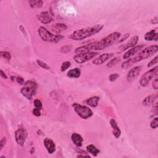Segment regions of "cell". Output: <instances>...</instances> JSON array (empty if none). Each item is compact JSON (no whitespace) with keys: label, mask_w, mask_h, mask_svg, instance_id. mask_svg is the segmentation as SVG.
<instances>
[{"label":"cell","mask_w":158,"mask_h":158,"mask_svg":"<svg viewBox=\"0 0 158 158\" xmlns=\"http://www.w3.org/2000/svg\"><path fill=\"white\" fill-rule=\"evenodd\" d=\"M121 36V33L119 32H113L109 34L104 39L99 41H96L88 45H84L76 48L75 53L76 54L93 52V51H101L107 47L111 46L117 41Z\"/></svg>","instance_id":"1"},{"label":"cell","mask_w":158,"mask_h":158,"mask_svg":"<svg viewBox=\"0 0 158 158\" xmlns=\"http://www.w3.org/2000/svg\"><path fill=\"white\" fill-rule=\"evenodd\" d=\"M157 50H158V47L157 45H156L145 48L138 53L137 56L133 57V58H131L126 60L125 62H124L122 64V68L124 69H127L130 67H131L133 64H135L138 62L141 61L142 60L149 58L154 54L157 53Z\"/></svg>","instance_id":"2"},{"label":"cell","mask_w":158,"mask_h":158,"mask_svg":"<svg viewBox=\"0 0 158 158\" xmlns=\"http://www.w3.org/2000/svg\"><path fill=\"white\" fill-rule=\"evenodd\" d=\"M103 27L104 26L102 24H96L92 27L81 29L72 33L69 36V38L76 41L83 40L91 36L99 33L102 30Z\"/></svg>","instance_id":"3"},{"label":"cell","mask_w":158,"mask_h":158,"mask_svg":"<svg viewBox=\"0 0 158 158\" xmlns=\"http://www.w3.org/2000/svg\"><path fill=\"white\" fill-rule=\"evenodd\" d=\"M38 32L40 38L45 42L56 43L61 40L64 36L61 35H54L47 30L44 27H40L38 29Z\"/></svg>","instance_id":"4"},{"label":"cell","mask_w":158,"mask_h":158,"mask_svg":"<svg viewBox=\"0 0 158 158\" xmlns=\"http://www.w3.org/2000/svg\"><path fill=\"white\" fill-rule=\"evenodd\" d=\"M37 88V85L35 82L32 80H28L24 83V86L21 88L20 92L27 99L31 100L32 97L36 94Z\"/></svg>","instance_id":"5"},{"label":"cell","mask_w":158,"mask_h":158,"mask_svg":"<svg viewBox=\"0 0 158 158\" xmlns=\"http://www.w3.org/2000/svg\"><path fill=\"white\" fill-rule=\"evenodd\" d=\"M73 107L74 108L76 113L83 119H87L91 117L93 113L91 109L86 106H83L78 103H74L72 104Z\"/></svg>","instance_id":"6"},{"label":"cell","mask_w":158,"mask_h":158,"mask_svg":"<svg viewBox=\"0 0 158 158\" xmlns=\"http://www.w3.org/2000/svg\"><path fill=\"white\" fill-rule=\"evenodd\" d=\"M157 70H158V67L156 66L153 69H151L148 71L144 73L140 80V85L143 87L148 86L150 84V82L152 80V79H154V77L157 76Z\"/></svg>","instance_id":"7"},{"label":"cell","mask_w":158,"mask_h":158,"mask_svg":"<svg viewBox=\"0 0 158 158\" xmlns=\"http://www.w3.org/2000/svg\"><path fill=\"white\" fill-rule=\"evenodd\" d=\"M28 136V132L22 125L20 126L15 133V138L17 143L23 146Z\"/></svg>","instance_id":"8"},{"label":"cell","mask_w":158,"mask_h":158,"mask_svg":"<svg viewBox=\"0 0 158 158\" xmlns=\"http://www.w3.org/2000/svg\"><path fill=\"white\" fill-rule=\"evenodd\" d=\"M98 54H99V53L97 52H90L87 53L76 54L73 57V59H74L76 63L79 64H82L88 61V60L94 58Z\"/></svg>","instance_id":"9"},{"label":"cell","mask_w":158,"mask_h":158,"mask_svg":"<svg viewBox=\"0 0 158 158\" xmlns=\"http://www.w3.org/2000/svg\"><path fill=\"white\" fill-rule=\"evenodd\" d=\"M141 70V66H136L130 69L128 72L127 76V82H132L133 80H134L138 76Z\"/></svg>","instance_id":"10"},{"label":"cell","mask_w":158,"mask_h":158,"mask_svg":"<svg viewBox=\"0 0 158 158\" xmlns=\"http://www.w3.org/2000/svg\"><path fill=\"white\" fill-rule=\"evenodd\" d=\"M139 40V36H134L133 37H132L129 42L125 43V44L121 45L119 47V49L121 51H123L125 50H127L129 48H132L133 47H134L138 43Z\"/></svg>","instance_id":"11"},{"label":"cell","mask_w":158,"mask_h":158,"mask_svg":"<svg viewBox=\"0 0 158 158\" xmlns=\"http://www.w3.org/2000/svg\"><path fill=\"white\" fill-rule=\"evenodd\" d=\"M36 18L43 24H49L53 21L52 16L48 12H42L36 16Z\"/></svg>","instance_id":"12"},{"label":"cell","mask_w":158,"mask_h":158,"mask_svg":"<svg viewBox=\"0 0 158 158\" xmlns=\"http://www.w3.org/2000/svg\"><path fill=\"white\" fill-rule=\"evenodd\" d=\"M114 56L113 53H104L100 55L98 57L94 59L93 60V64L94 65H101L106 62L107 60L111 59Z\"/></svg>","instance_id":"13"},{"label":"cell","mask_w":158,"mask_h":158,"mask_svg":"<svg viewBox=\"0 0 158 158\" xmlns=\"http://www.w3.org/2000/svg\"><path fill=\"white\" fill-rule=\"evenodd\" d=\"M144 47V45H140L138 46H135L134 47L132 48L131 49H130L124 54L123 58L124 59H127L130 58L132 56H134L136 53H137L138 51L141 50Z\"/></svg>","instance_id":"14"},{"label":"cell","mask_w":158,"mask_h":158,"mask_svg":"<svg viewBox=\"0 0 158 158\" xmlns=\"http://www.w3.org/2000/svg\"><path fill=\"white\" fill-rule=\"evenodd\" d=\"M44 146L47 150L48 153L53 154L56 151V144L50 138H46L43 141Z\"/></svg>","instance_id":"15"},{"label":"cell","mask_w":158,"mask_h":158,"mask_svg":"<svg viewBox=\"0 0 158 158\" xmlns=\"http://www.w3.org/2000/svg\"><path fill=\"white\" fill-rule=\"evenodd\" d=\"M156 29H153L151 31L147 32L144 35V40L147 41H157L158 40V33Z\"/></svg>","instance_id":"16"},{"label":"cell","mask_w":158,"mask_h":158,"mask_svg":"<svg viewBox=\"0 0 158 158\" xmlns=\"http://www.w3.org/2000/svg\"><path fill=\"white\" fill-rule=\"evenodd\" d=\"M110 125L113 129V133L116 138H119L121 135V130L119 127L115 119H112L110 120Z\"/></svg>","instance_id":"17"},{"label":"cell","mask_w":158,"mask_h":158,"mask_svg":"<svg viewBox=\"0 0 158 158\" xmlns=\"http://www.w3.org/2000/svg\"><path fill=\"white\" fill-rule=\"evenodd\" d=\"M71 139L72 142L74 143L77 147H81L82 144H83V139L82 138V137L78 134L77 133H74L71 136Z\"/></svg>","instance_id":"18"},{"label":"cell","mask_w":158,"mask_h":158,"mask_svg":"<svg viewBox=\"0 0 158 158\" xmlns=\"http://www.w3.org/2000/svg\"><path fill=\"white\" fill-rule=\"evenodd\" d=\"M157 94H150L147 97H146L144 100L143 101V105L145 106H149L152 104H153L155 102V101L157 100Z\"/></svg>","instance_id":"19"},{"label":"cell","mask_w":158,"mask_h":158,"mask_svg":"<svg viewBox=\"0 0 158 158\" xmlns=\"http://www.w3.org/2000/svg\"><path fill=\"white\" fill-rule=\"evenodd\" d=\"M100 100V98L98 96H92L90 98H88L85 103L88 106L92 107H96L98 105V101Z\"/></svg>","instance_id":"20"},{"label":"cell","mask_w":158,"mask_h":158,"mask_svg":"<svg viewBox=\"0 0 158 158\" xmlns=\"http://www.w3.org/2000/svg\"><path fill=\"white\" fill-rule=\"evenodd\" d=\"M81 71L79 68H74L67 72V77L69 78H79L80 76Z\"/></svg>","instance_id":"21"},{"label":"cell","mask_w":158,"mask_h":158,"mask_svg":"<svg viewBox=\"0 0 158 158\" xmlns=\"http://www.w3.org/2000/svg\"><path fill=\"white\" fill-rule=\"evenodd\" d=\"M87 151L93 156H96L100 153V151L93 144H89L87 147Z\"/></svg>","instance_id":"22"},{"label":"cell","mask_w":158,"mask_h":158,"mask_svg":"<svg viewBox=\"0 0 158 158\" xmlns=\"http://www.w3.org/2000/svg\"><path fill=\"white\" fill-rule=\"evenodd\" d=\"M29 3L30 7L33 9H39L43 6V2L41 0H30Z\"/></svg>","instance_id":"23"},{"label":"cell","mask_w":158,"mask_h":158,"mask_svg":"<svg viewBox=\"0 0 158 158\" xmlns=\"http://www.w3.org/2000/svg\"><path fill=\"white\" fill-rule=\"evenodd\" d=\"M67 26L64 23H56L53 26V30L57 33H60L61 32L66 30Z\"/></svg>","instance_id":"24"},{"label":"cell","mask_w":158,"mask_h":158,"mask_svg":"<svg viewBox=\"0 0 158 158\" xmlns=\"http://www.w3.org/2000/svg\"><path fill=\"white\" fill-rule=\"evenodd\" d=\"M120 57H115L113 59H111L107 64V67L108 68H111L116 66L117 63H119L120 61Z\"/></svg>","instance_id":"25"},{"label":"cell","mask_w":158,"mask_h":158,"mask_svg":"<svg viewBox=\"0 0 158 158\" xmlns=\"http://www.w3.org/2000/svg\"><path fill=\"white\" fill-rule=\"evenodd\" d=\"M0 56L2 59L7 60V61H9L11 59V54L8 51H1L0 52Z\"/></svg>","instance_id":"26"},{"label":"cell","mask_w":158,"mask_h":158,"mask_svg":"<svg viewBox=\"0 0 158 158\" xmlns=\"http://www.w3.org/2000/svg\"><path fill=\"white\" fill-rule=\"evenodd\" d=\"M36 63H37V64H38V65L39 66L42 67V68H43L45 69H46V70H50V67L48 66L46 63H44L43 61H42V60H39V59L36 60Z\"/></svg>","instance_id":"27"},{"label":"cell","mask_w":158,"mask_h":158,"mask_svg":"<svg viewBox=\"0 0 158 158\" xmlns=\"http://www.w3.org/2000/svg\"><path fill=\"white\" fill-rule=\"evenodd\" d=\"M70 66H71L70 62H69V61H65V62L62 63L61 66H60V70H61V72H64L69 67H70Z\"/></svg>","instance_id":"28"},{"label":"cell","mask_w":158,"mask_h":158,"mask_svg":"<svg viewBox=\"0 0 158 158\" xmlns=\"http://www.w3.org/2000/svg\"><path fill=\"white\" fill-rule=\"evenodd\" d=\"M33 104H34V106L35 107V108L39 109H40V110H42L43 108V104H42V101L40 100H38V99L35 100Z\"/></svg>","instance_id":"29"},{"label":"cell","mask_w":158,"mask_h":158,"mask_svg":"<svg viewBox=\"0 0 158 158\" xmlns=\"http://www.w3.org/2000/svg\"><path fill=\"white\" fill-rule=\"evenodd\" d=\"M158 126V118L157 117H155L153 119V120L151 121V123H150V127L153 129H155Z\"/></svg>","instance_id":"30"},{"label":"cell","mask_w":158,"mask_h":158,"mask_svg":"<svg viewBox=\"0 0 158 158\" xmlns=\"http://www.w3.org/2000/svg\"><path fill=\"white\" fill-rule=\"evenodd\" d=\"M157 61H158V57H157V56H156L154 59H153L151 60H150L147 65V67H152L153 65L156 64L157 63Z\"/></svg>","instance_id":"31"},{"label":"cell","mask_w":158,"mask_h":158,"mask_svg":"<svg viewBox=\"0 0 158 158\" xmlns=\"http://www.w3.org/2000/svg\"><path fill=\"white\" fill-rule=\"evenodd\" d=\"M119 77V75L117 73H114V74H112L109 77V79L111 82H114L115 81L118 77Z\"/></svg>","instance_id":"32"},{"label":"cell","mask_w":158,"mask_h":158,"mask_svg":"<svg viewBox=\"0 0 158 158\" xmlns=\"http://www.w3.org/2000/svg\"><path fill=\"white\" fill-rule=\"evenodd\" d=\"M152 86L154 90H157V88H158V79H157V76H156L153 82Z\"/></svg>","instance_id":"33"},{"label":"cell","mask_w":158,"mask_h":158,"mask_svg":"<svg viewBox=\"0 0 158 158\" xmlns=\"http://www.w3.org/2000/svg\"><path fill=\"white\" fill-rule=\"evenodd\" d=\"M6 143V138L5 137L2 138V139L0 141V150H2L4 147Z\"/></svg>","instance_id":"34"},{"label":"cell","mask_w":158,"mask_h":158,"mask_svg":"<svg viewBox=\"0 0 158 158\" xmlns=\"http://www.w3.org/2000/svg\"><path fill=\"white\" fill-rule=\"evenodd\" d=\"M32 113H33V114L36 117H39L41 116V113H40V110L39 109H36V108H35L33 109L32 111Z\"/></svg>","instance_id":"35"},{"label":"cell","mask_w":158,"mask_h":158,"mask_svg":"<svg viewBox=\"0 0 158 158\" xmlns=\"http://www.w3.org/2000/svg\"><path fill=\"white\" fill-rule=\"evenodd\" d=\"M16 82H17L18 84H19V85H23V83H24V79H23L22 77H16Z\"/></svg>","instance_id":"36"},{"label":"cell","mask_w":158,"mask_h":158,"mask_svg":"<svg viewBox=\"0 0 158 158\" xmlns=\"http://www.w3.org/2000/svg\"><path fill=\"white\" fill-rule=\"evenodd\" d=\"M129 35H130V34H129V33H126V34L124 35V36H123V37H122V39H120V40H119V43H120V42H123V41H124L125 40L129 38Z\"/></svg>","instance_id":"37"},{"label":"cell","mask_w":158,"mask_h":158,"mask_svg":"<svg viewBox=\"0 0 158 158\" xmlns=\"http://www.w3.org/2000/svg\"><path fill=\"white\" fill-rule=\"evenodd\" d=\"M152 24H157L158 23V18H157V16H155L153 19H152L151 20V22H150Z\"/></svg>","instance_id":"38"},{"label":"cell","mask_w":158,"mask_h":158,"mask_svg":"<svg viewBox=\"0 0 158 158\" xmlns=\"http://www.w3.org/2000/svg\"><path fill=\"white\" fill-rule=\"evenodd\" d=\"M1 77L4 79H8V76L7 75L5 74V72H3V70H1Z\"/></svg>","instance_id":"39"},{"label":"cell","mask_w":158,"mask_h":158,"mask_svg":"<svg viewBox=\"0 0 158 158\" xmlns=\"http://www.w3.org/2000/svg\"><path fill=\"white\" fill-rule=\"evenodd\" d=\"M90 157V156L88 155H78L77 157Z\"/></svg>","instance_id":"40"}]
</instances>
